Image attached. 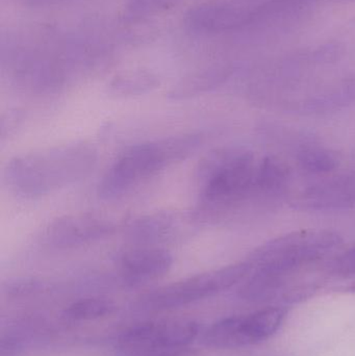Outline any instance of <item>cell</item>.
Instances as JSON below:
<instances>
[{
	"label": "cell",
	"instance_id": "6da1fadb",
	"mask_svg": "<svg viewBox=\"0 0 355 356\" xmlns=\"http://www.w3.org/2000/svg\"><path fill=\"white\" fill-rule=\"evenodd\" d=\"M97 161V150L90 144L46 148L13 158L4 169V181L18 196L37 198L85 179Z\"/></svg>",
	"mask_w": 355,
	"mask_h": 356
},
{
	"label": "cell",
	"instance_id": "7a4b0ae2",
	"mask_svg": "<svg viewBox=\"0 0 355 356\" xmlns=\"http://www.w3.org/2000/svg\"><path fill=\"white\" fill-rule=\"evenodd\" d=\"M204 141L202 134H185L131 146L106 171L98 195L104 200L119 198L146 178L193 154Z\"/></svg>",
	"mask_w": 355,
	"mask_h": 356
},
{
	"label": "cell",
	"instance_id": "3957f363",
	"mask_svg": "<svg viewBox=\"0 0 355 356\" xmlns=\"http://www.w3.org/2000/svg\"><path fill=\"white\" fill-rule=\"evenodd\" d=\"M256 166L254 154L242 147L219 148L204 156L196 170L200 198L194 219L204 220L254 192Z\"/></svg>",
	"mask_w": 355,
	"mask_h": 356
},
{
	"label": "cell",
	"instance_id": "277c9868",
	"mask_svg": "<svg viewBox=\"0 0 355 356\" xmlns=\"http://www.w3.org/2000/svg\"><path fill=\"white\" fill-rule=\"evenodd\" d=\"M341 243L329 230L297 232L263 245L248 261L252 274L279 292L288 276L331 252Z\"/></svg>",
	"mask_w": 355,
	"mask_h": 356
},
{
	"label": "cell",
	"instance_id": "5b68a950",
	"mask_svg": "<svg viewBox=\"0 0 355 356\" xmlns=\"http://www.w3.org/2000/svg\"><path fill=\"white\" fill-rule=\"evenodd\" d=\"M251 272V264L245 261L197 274L143 295L135 307L143 312H165L185 307L229 290Z\"/></svg>",
	"mask_w": 355,
	"mask_h": 356
},
{
	"label": "cell",
	"instance_id": "8992f818",
	"mask_svg": "<svg viewBox=\"0 0 355 356\" xmlns=\"http://www.w3.org/2000/svg\"><path fill=\"white\" fill-rule=\"evenodd\" d=\"M198 334L199 325L193 320L171 319L139 324L119 336L115 356H156L185 348Z\"/></svg>",
	"mask_w": 355,
	"mask_h": 356
},
{
	"label": "cell",
	"instance_id": "52a82bcc",
	"mask_svg": "<svg viewBox=\"0 0 355 356\" xmlns=\"http://www.w3.org/2000/svg\"><path fill=\"white\" fill-rule=\"evenodd\" d=\"M286 316L287 312L281 307H268L250 315L224 318L204 332L201 343L214 349H238L260 344L276 334Z\"/></svg>",
	"mask_w": 355,
	"mask_h": 356
},
{
	"label": "cell",
	"instance_id": "ba28073f",
	"mask_svg": "<svg viewBox=\"0 0 355 356\" xmlns=\"http://www.w3.org/2000/svg\"><path fill=\"white\" fill-rule=\"evenodd\" d=\"M256 6L241 2H204L185 13V27L201 35L237 31L256 21Z\"/></svg>",
	"mask_w": 355,
	"mask_h": 356
},
{
	"label": "cell",
	"instance_id": "9c48e42d",
	"mask_svg": "<svg viewBox=\"0 0 355 356\" xmlns=\"http://www.w3.org/2000/svg\"><path fill=\"white\" fill-rule=\"evenodd\" d=\"M114 230V223L99 216H65L48 224L42 234V241L50 248H74L106 238Z\"/></svg>",
	"mask_w": 355,
	"mask_h": 356
},
{
	"label": "cell",
	"instance_id": "30bf717a",
	"mask_svg": "<svg viewBox=\"0 0 355 356\" xmlns=\"http://www.w3.org/2000/svg\"><path fill=\"white\" fill-rule=\"evenodd\" d=\"M172 264L173 257L169 251L148 247L124 251L117 261L121 280L131 286H141L165 275Z\"/></svg>",
	"mask_w": 355,
	"mask_h": 356
},
{
	"label": "cell",
	"instance_id": "8fae6325",
	"mask_svg": "<svg viewBox=\"0 0 355 356\" xmlns=\"http://www.w3.org/2000/svg\"><path fill=\"white\" fill-rule=\"evenodd\" d=\"M308 211L355 209V175H342L306 188L295 201Z\"/></svg>",
	"mask_w": 355,
	"mask_h": 356
},
{
	"label": "cell",
	"instance_id": "7c38bea8",
	"mask_svg": "<svg viewBox=\"0 0 355 356\" xmlns=\"http://www.w3.org/2000/svg\"><path fill=\"white\" fill-rule=\"evenodd\" d=\"M229 66H212L185 75L169 92L174 100L187 99L204 93L218 86L231 74Z\"/></svg>",
	"mask_w": 355,
	"mask_h": 356
},
{
	"label": "cell",
	"instance_id": "4fadbf2b",
	"mask_svg": "<svg viewBox=\"0 0 355 356\" xmlns=\"http://www.w3.org/2000/svg\"><path fill=\"white\" fill-rule=\"evenodd\" d=\"M175 225L176 219L172 213H151L133 220L126 227V236L138 244H149L167 238Z\"/></svg>",
	"mask_w": 355,
	"mask_h": 356
},
{
	"label": "cell",
	"instance_id": "5bb4252c",
	"mask_svg": "<svg viewBox=\"0 0 355 356\" xmlns=\"http://www.w3.org/2000/svg\"><path fill=\"white\" fill-rule=\"evenodd\" d=\"M160 79L148 69H131L115 75L108 83L110 93L121 97L144 95L158 89Z\"/></svg>",
	"mask_w": 355,
	"mask_h": 356
},
{
	"label": "cell",
	"instance_id": "9a60e30c",
	"mask_svg": "<svg viewBox=\"0 0 355 356\" xmlns=\"http://www.w3.org/2000/svg\"><path fill=\"white\" fill-rule=\"evenodd\" d=\"M289 178L290 170L285 163L274 156H267L256 166L254 192H277L287 184Z\"/></svg>",
	"mask_w": 355,
	"mask_h": 356
},
{
	"label": "cell",
	"instance_id": "2e32d148",
	"mask_svg": "<svg viewBox=\"0 0 355 356\" xmlns=\"http://www.w3.org/2000/svg\"><path fill=\"white\" fill-rule=\"evenodd\" d=\"M355 102V76L340 81L329 91L324 92L306 102L308 111H331Z\"/></svg>",
	"mask_w": 355,
	"mask_h": 356
},
{
	"label": "cell",
	"instance_id": "e0dca14e",
	"mask_svg": "<svg viewBox=\"0 0 355 356\" xmlns=\"http://www.w3.org/2000/svg\"><path fill=\"white\" fill-rule=\"evenodd\" d=\"M116 311V305L106 298H85L75 301L69 305L63 318L68 321H92L112 315Z\"/></svg>",
	"mask_w": 355,
	"mask_h": 356
},
{
	"label": "cell",
	"instance_id": "ac0fdd59",
	"mask_svg": "<svg viewBox=\"0 0 355 356\" xmlns=\"http://www.w3.org/2000/svg\"><path fill=\"white\" fill-rule=\"evenodd\" d=\"M35 327L31 322L8 326L0 339V356H19L33 340Z\"/></svg>",
	"mask_w": 355,
	"mask_h": 356
},
{
	"label": "cell",
	"instance_id": "d6986e66",
	"mask_svg": "<svg viewBox=\"0 0 355 356\" xmlns=\"http://www.w3.org/2000/svg\"><path fill=\"white\" fill-rule=\"evenodd\" d=\"M297 160L302 170L312 175L331 172L339 165L337 154L325 148H304L298 154Z\"/></svg>",
	"mask_w": 355,
	"mask_h": 356
},
{
	"label": "cell",
	"instance_id": "ffe728a7",
	"mask_svg": "<svg viewBox=\"0 0 355 356\" xmlns=\"http://www.w3.org/2000/svg\"><path fill=\"white\" fill-rule=\"evenodd\" d=\"M45 284L35 278L10 280L3 286V292L10 297H24L37 294L45 289Z\"/></svg>",
	"mask_w": 355,
	"mask_h": 356
},
{
	"label": "cell",
	"instance_id": "44dd1931",
	"mask_svg": "<svg viewBox=\"0 0 355 356\" xmlns=\"http://www.w3.org/2000/svg\"><path fill=\"white\" fill-rule=\"evenodd\" d=\"M331 272L340 277H355V246L333 259Z\"/></svg>",
	"mask_w": 355,
	"mask_h": 356
},
{
	"label": "cell",
	"instance_id": "7402d4cb",
	"mask_svg": "<svg viewBox=\"0 0 355 356\" xmlns=\"http://www.w3.org/2000/svg\"><path fill=\"white\" fill-rule=\"evenodd\" d=\"M343 54V44L339 42H329L314 50L312 58L318 63H333L339 60Z\"/></svg>",
	"mask_w": 355,
	"mask_h": 356
},
{
	"label": "cell",
	"instance_id": "603a6c76",
	"mask_svg": "<svg viewBox=\"0 0 355 356\" xmlns=\"http://www.w3.org/2000/svg\"><path fill=\"white\" fill-rule=\"evenodd\" d=\"M156 356H206L200 351L195 349H190L189 347L185 348L175 349V350L167 351V353H160Z\"/></svg>",
	"mask_w": 355,
	"mask_h": 356
},
{
	"label": "cell",
	"instance_id": "cb8c5ba5",
	"mask_svg": "<svg viewBox=\"0 0 355 356\" xmlns=\"http://www.w3.org/2000/svg\"><path fill=\"white\" fill-rule=\"evenodd\" d=\"M24 1L31 4H44L51 3V2L58 1V0H24Z\"/></svg>",
	"mask_w": 355,
	"mask_h": 356
}]
</instances>
